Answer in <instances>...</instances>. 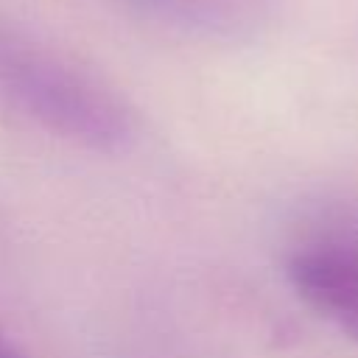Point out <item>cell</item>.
Segmentation results:
<instances>
[{
  "label": "cell",
  "instance_id": "3957f363",
  "mask_svg": "<svg viewBox=\"0 0 358 358\" xmlns=\"http://www.w3.org/2000/svg\"><path fill=\"white\" fill-rule=\"evenodd\" d=\"M131 14L210 42H249L274 20V0H117Z\"/></svg>",
  "mask_w": 358,
  "mask_h": 358
},
{
  "label": "cell",
  "instance_id": "277c9868",
  "mask_svg": "<svg viewBox=\"0 0 358 358\" xmlns=\"http://www.w3.org/2000/svg\"><path fill=\"white\" fill-rule=\"evenodd\" d=\"M0 358H28L20 347H17V341L14 338H8V333L0 327Z\"/></svg>",
  "mask_w": 358,
  "mask_h": 358
},
{
  "label": "cell",
  "instance_id": "7a4b0ae2",
  "mask_svg": "<svg viewBox=\"0 0 358 358\" xmlns=\"http://www.w3.org/2000/svg\"><path fill=\"white\" fill-rule=\"evenodd\" d=\"M285 274L308 308L358 341V235L330 232L299 243Z\"/></svg>",
  "mask_w": 358,
  "mask_h": 358
},
{
  "label": "cell",
  "instance_id": "6da1fadb",
  "mask_svg": "<svg viewBox=\"0 0 358 358\" xmlns=\"http://www.w3.org/2000/svg\"><path fill=\"white\" fill-rule=\"evenodd\" d=\"M0 101L42 131L90 151L117 154L137 137V115L117 90L11 31H0Z\"/></svg>",
  "mask_w": 358,
  "mask_h": 358
}]
</instances>
